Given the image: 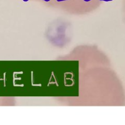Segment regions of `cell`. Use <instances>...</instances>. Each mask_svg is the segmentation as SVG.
I'll return each mask as SVG.
<instances>
[{
	"instance_id": "obj_1",
	"label": "cell",
	"mask_w": 125,
	"mask_h": 125,
	"mask_svg": "<svg viewBox=\"0 0 125 125\" xmlns=\"http://www.w3.org/2000/svg\"><path fill=\"white\" fill-rule=\"evenodd\" d=\"M23 1H26V0H23Z\"/></svg>"
}]
</instances>
